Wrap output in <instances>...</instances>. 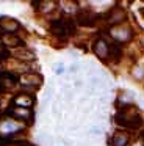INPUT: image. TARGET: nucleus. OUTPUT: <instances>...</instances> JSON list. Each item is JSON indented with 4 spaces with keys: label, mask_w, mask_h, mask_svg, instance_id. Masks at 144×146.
Returning a JSON list of instances; mask_svg holds the SVG:
<instances>
[{
    "label": "nucleus",
    "mask_w": 144,
    "mask_h": 146,
    "mask_svg": "<svg viewBox=\"0 0 144 146\" xmlns=\"http://www.w3.org/2000/svg\"><path fill=\"white\" fill-rule=\"evenodd\" d=\"M116 123L125 129L135 130L143 126V116L135 105H128V107L119 108V111L116 113Z\"/></svg>",
    "instance_id": "nucleus-1"
},
{
    "label": "nucleus",
    "mask_w": 144,
    "mask_h": 146,
    "mask_svg": "<svg viewBox=\"0 0 144 146\" xmlns=\"http://www.w3.org/2000/svg\"><path fill=\"white\" fill-rule=\"evenodd\" d=\"M91 133H92V135H100V133H102V130L99 129V127H91V130H89Z\"/></svg>",
    "instance_id": "nucleus-21"
},
{
    "label": "nucleus",
    "mask_w": 144,
    "mask_h": 146,
    "mask_svg": "<svg viewBox=\"0 0 144 146\" xmlns=\"http://www.w3.org/2000/svg\"><path fill=\"white\" fill-rule=\"evenodd\" d=\"M133 146H144V140H143V138H138V141L135 143Z\"/></svg>",
    "instance_id": "nucleus-23"
},
{
    "label": "nucleus",
    "mask_w": 144,
    "mask_h": 146,
    "mask_svg": "<svg viewBox=\"0 0 144 146\" xmlns=\"http://www.w3.org/2000/svg\"><path fill=\"white\" fill-rule=\"evenodd\" d=\"M16 85V77L9 72H0V93L8 91Z\"/></svg>",
    "instance_id": "nucleus-12"
},
{
    "label": "nucleus",
    "mask_w": 144,
    "mask_h": 146,
    "mask_svg": "<svg viewBox=\"0 0 144 146\" xmlns=\"http://www.w3.org/2000/svg\"><path fill=\"white\" fill-rule=\"evenodd\" d=\"M20 29V24L13 17H0V30L5 33H13Z\"/></svg>",
    "instance_id": "nucleus-10"
},
{
    "label": "nucleus",
    "mask_w": 144,
    "mask_h": 146,
    "mask_svg": "<svg viewBox=\"0 0 144 146\" xmlns=\"http://www.w3.org/2000/svg\"><path fill=\"white\" fill-rule=\"evenodd\" d=\"M8 57H9V52L6 50V47H5V46H0V61L6 60Z\"/></svg>",
    "instance_id": "nucleus-19"
},
{
    "label": "nucleus",
    "mask_w": 144,
    "mask_h": 146,
    "mask_svg": "<svg viewBox=\"0 0 144 146\" xmlns=\"http://www.w3.org/2000/svg\"><path fill=\"white\" fill-rule=\"evenodd\" d=\"M143 14H144V10H143Z\"/></svg>",
    "instance_id": "nucleus-24"
},
{
    "label": "nucleus",
    "mask_w": 144,
    "mask_h": 146,
    "mask_svg": "<svg viewBox=\"0 0 144 146\" xmlns=\"http://www.w3.org/2000/svg\"><path fill=\"white\" fill-rule=\"evenodd\" d=\"M22 130V126L16 119H2L0 121V135L8 137L11 133H16Z\"/></svg>",
    "instance_id": "nucleus-6"
},
{
    "label": "nucleus",
    "mask_w": 144,
    "mask_h": 146,
    "mask_svg": "<svg viewBox=\"0 0 144 146\" xmlns=\"http://www.w3.org/2000/svg\"><path fill=\"white\" fill-rule=\"evenodd\" d=\"M131 74H133V76L136 77L138 80H143V79H144V69H143V68H139V66L135 68V69L131 71Z\"/></svg>",
    "instance_id": "nucleus-18"
},
{
    "label": "nucleus",
    "mask_w": 144,
    "mask_h": 146,
    "mask_svg": "<svg viewBox=\"0 0 144 146\" xmlns=\"http://www.w3.org/2000/svg\"><path fill=\"white\" fill-rule=\"evenodd\" d=\"M110 49H111V46H110L103 38L96 39L94 44H92L94 54H96V57L100 58V60H108V58H110Z\"/></svg>",
    "instance_id": "nucleus-4"
},
{
    "label": "nucleus",
    "mask_w": 144,
    "mask_h": 146,
    "mask_svg": "<svg viewBox=\"0 0 144 146\" xmlns=\"http://www.w3.org/2000/svg\"><path fill=\"white\" fill-rule=\"evenodd\" d=\"M78 68H80L78 64H72V66L69 68V72H72V74H74V72H77V71H78Z\"/></svg>",
    "instance_id": "nucleus-22"
},
{
    "label": "nucleus",
    "mask_w": 144,
    "mask_h": 146,
    "mask_svg": "<svg viewBox=\"0 0 144 146\" xmlns=\"http://www.w3.org/2000/svg\"><path fill=\"white\" fill-rule=\"evenodd\" d=\"M130 133L127 130H118L113 133L111 138V146H128L130 145Z\"/></svg>",
    "instance_id": "nucleus-9"
},
{
    "label": "nucleus",
    "mask_w": 144,
    "mask_h": 146,
    "mask_svg": "<svg viewBox=\"0 0 144 146\" xmlns=\"http://www.w3.org/2000/svg\"><path fill=\"white\" fill-rule=\"evenodd\" d=\"M16 57L22 61H33L34 60V54L28 49H20L19 52H16Z\"/></svg>",
    "instance_id": "nucleus-17"
},
{
    "label": "nucleus",
    "mask_w": 144,
    "mask_h": 146,
    "mask_svg": "<svg viewBox=\"0 0 144 146\" xmlns=\"http://www.w3.org/2000/svg\"><path fill=\"white\" fill-rule=\"evenodd\" d=\"M9 115L17 121H31L33 119V111H31V108L14 107V108L9 110Z\"/></svg>",
    "instance_id": "nucleus-7"
},
{
    "label": "nucleus",
    "mask_w": 144,
    "mask_h": 146,
    "mask_svg": "<svg viewBox=\"0 0 144 146\" xmlns=\"http://www.w3.org/2000/svg\"><path fill=\"white\" fill-rule=\"evenodd\" d=\"M110 36H111L118 44H122V42H127L133 38V30H131V27H128L127 24L113 25L111 29H110Z\"/></svg>",
    "instance_id": "nucleus-2"
},
{
    "label": "nucleus",
    "mask_w": 144,
    "mask_h": 146,
    "mask_svg": "<svg viewBox=\"0 0 144 146\" xmlns=\"http://www.w3.org/2000/svg\"><path fill=\"white\" fill-rule=\"evenodd\" d=\"M16 107H22V108H31V105L34 104L33 96L30 94H17L14 99H13Z\"/></svg>",
    "instance_id": "nucleus-14"
},
{
    "label": "nucleus",
    "mask_w": 144,
    "mask_h": 146,
    "mask_svg": "<svg viewBox=\"0 0 144 146\" xmlns=\"http://www.w3.org/2000/svg\"><path fill=\"white\" fill-rule=\"evenodd\" d=\"M38 7H39V11L42 14H49L52 13L53 10H55L56 7V2H50V0H44V2H39L38 3Z\"/></svg>",
    "instance_id": "nucleus-16"
},
{
    "label": "nucleus",
    "mask_w": 144,
    "mask_h": 146,
    "mask_svg": "<svg viewBox=\"0 0 144 146\" xmlns=\"http://www.w3.org/2000/svg\"><path fill=\"white\" fill-rule=\"evenodd\" d=\"M0 39H2V46L5 47H22L24 46V41L13 33H3Z\"/></svg>",
    "instance_id": "nucleus-11"
},
{
    "label": "nucleus",
    "mask_w": 144,
    "mask_h": 146,
    "mask_svg": "<svg viewBox=\"0 0 144 146\" xmlns=\"http://www.w3.org/2000/svg\"><path fill=\"white\" fill-rule=\"evenodd\" d=\"M41 83H42V77L38 72H27L20 77V85H24V86L34 88V86H39Z\"/></svg>",
    "instance_id": "nucleus-8"
},
{
    "label": "nucleus",
    "mask_w": 144,
    "mask_h": 146,
    "mask_svg": "<svg viewBox=\"0 0 144 146\" xmlns=\"http://www.w3.org/2000/svg\"><path fill=\"white\" fill-rule=\"evenodd\" d=\"M50 32L53 33L55 36H61V38H66L67 35H72L74 33V24H72L71 19L66 21H53L50 24Z\"/></svg>",
    "instance_id": "nucleus-3"
},
{
    "label": "nucleus",
    "mask_w": 144,
    "mask_h": 146,
    "mask_svg": "<svg viewBox=\"0 0 144 146\" xmlns=\"http://www.w3.org/2000/svg\"><path fill=\"white\" fill-rule=\"evenodd\" d=\"M53 71H55L56 76H61V74L64 72V64H63V63H56L55 66H53Z\"/></svg>",
    "instance_id": "nucleus-20"
},
{
    "label": "nucleus",
    "mask_w": 144,
    "mask_h": 146,
    "mask_svg": "<svg viewBox=\"0 0 144 146\" xmlns=\"http://www.w3.org/2000/svg\"><path fill=\"white\" fill-rule=\"evenodd\" d=\"M77 22L80 24V25H92L94 22H96V16L92 14V11L91 10H80L77 13Z\"/></svg>",
    "instance_id": "nucleus-13"
},
{
    "label": "nucleus",
    "mask_w": 144,
    "mask_h": 146,
    "mask_svg": "<svg viewBox=\"0 0 144 146\" xmlns=\"http://www.w3.org/2000/svg\"><path fill=\"white\" fill-rule=\"evenodd\" d=\"M125 19H127V13L121 7H113L110 10V13L106 14V21L111 25H121V24H124Z\"/></svg>",
    "instance_id": "nucleus-5"
},
{
    "label": "nucleus",
    "mask_w": 144,
    "mask_h": 146,
    "mask_svg": "<svg viewBox=\"0 0 144 146\" xmlns=\"http://www.w3.org/2000/svg\"><path fill=\"white\" fill-rule=\"evenodd\" d=\"M128 105H133V96L130 91H124L118 96V107H128Z\"/></svg>",
    "instance_id": "nucleus-15"
}]
</instances>
